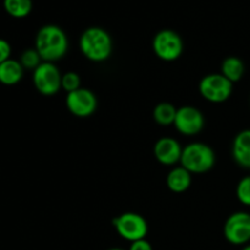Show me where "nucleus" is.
<instances>
[{"label":"nucleus","mask_w":250,"mask_h":250,"mask_svg":"<svg viewBox=\"0 0 250 250\" xmlns=\"http://www.w3.org/2000/svg\"><path fill=\"white\" fill-rule=\"evenodd\" d=\"M36 50L44 62H55L65 56L68 49L66 33L55 24H45L36 37Z\"/></svg>","instance_id":"f257e3e1"},{"label":"nucleus","mask_w":250,"mask_h":250,"mask_svg":"<svg viewBox=\"0 0 250 250\" xmlns=\"http://www.w3.org/2000/svg\"><path fill=\"white\" fill-rule=\"evenodd\" d=\"M80 48L88 60L103 62L111 55L112 39L105 29L100 27H89L81 36Z\"/></svg>","instance_id":"f03ea898"},{"label":"nucleus","mask_w":250,"mask_h":250,"mask_svg":"<svg viewBox=\"0 0 250 250\" xmlns=\"http://www.w3.org/2000/svg\"><path fill=\"white\" fill-rule=\"evenodd\" d=\"M180 163L190 173L208 172L215 165V151L208 144L190 143L183 148Z\"/></svg>","instance_id":"7ed1b4c3"},{"label":"nucleus","mask_w":250,"mask_h":250,"mask_svg":"<svg viewBox=\"0 0 250 250\" xmlns=\"http://www.w3.org/2000/svg\"><path fill=\"white\" fill-rule=\"evenodd\" d=\"M112 225L117 233L126 241L133 242L146 239L148 234V222L142 215L136 212H125L114 219Z\"/></svg>","instance_id":"20e7f679"},{"label":"nucleus","mask_w":250,"mask_h":250,"mask_svg":"<svg viewBox=\"0 0 250 250\" xmlns=\"http://www.w3.org/2000/svg\"><path fill=\"white\" fill-rule=\"evenodd\" d=\"M153 50L161 60L175 61L182 55L183 41L177 32L172 29H163L154 37Z\"/></svg>","instance_id":"39448f33"},{"label":"nucleus","mask_w":250,"mask_h":250,"mask_svg":"<svg viewBox=\"0 0 250 250\" xmlns=\"http://www.w3.org/2000/svg\"><path fill=\"white\" fill-rule=\"evenodd\" d=\"M199 92L204 99L211 103H224L233 92V83L221 73H211L199 83Z\"/></svg>","instance_id":"423d86ee"},{"label":"nucleus","mask_w":250,"mask_h":250,"mask_svg":"<svg viewBox=\"0 0 250 250\" xmlns=\"http://www.w3.org/2000/svg\"><path fill=\"white\" fill-rule=\"evenodd\" d=\"M224 236L233 246H247L250 242L249 212H233L225 222Z\"/></svg>","instance_id":"0eeeda50"},{"label":"nucleus","mask_w":250,"mask_h":250,"mask_svg":"<svg viewBox=\"0 0 250 250\" xmlns=\"http://www.w3.org/2000/svg\"><path fill=\"white\" fill-rule=\"evenodd\" d=\"M62 75L53 62H42L33 71V84L41 94L50 97L61 89Z\"/></svg>","instance_id":"6e6552de"},{"label":"nucleus","mask_w":250,"mask_h":250,"mask_svg":"<svg viewBox=\"0 0 250 250\" xmlns=\"http://www.w3.org/2000/svg\"><path fill=\"white\" fill-rule=\"evenodd\" d=\"M97 97L85 88H80L75 92L67 93L66 106L68 111L77 117H88L97 110Z\"/></svg>","instance_id":"1a4fd4ad"},{"label":"nucleus","mask_w":250,"mask_h":250,"mask_svg":"<svg viewBox=\"0 0 250 250\" xmlns=\"http://www.w3.org/2000/svg\"><path fill=\"white\" fill-rule=\"evenodd\" d=\"M173 125L180 133L185 136H194L204 127V116L197 107L187 105L177 109Z\"/></svg>","instance_id":"9d476101"},{"label":"nucleus","mask_w":250,"mask_h":250,"mask_svg":"<svg viewBox=\"0 0 250 250\" xmlns=\"http://www.w3.org/2000/svg\"><path fill=\"white\" fill-rule=\"evenodd\" d=\"M182 150L183 149L180 143L175 138H170V137L160 138L154 146V155L156 160L166 166L175 165L176 163L181 161Z\"/></svg>","instance_id":"9b49d317"},{"label":"nucleus","mask_w":250,"mask_h":250,"mask_svg":"<svg viewBox=\"0 0 250 250\" xmlns=\"http://www.w3.org/2000/svg\"><path fill=\"white\" fill-rule=\"evenodd\" d=\"M232 154L239 166L250 170V129L239 132L233 141Z\"/></svg>","instance_id":"f8f14e48"},{"label":"nucleus","mask_w":250,"mask_h":250,"mask_svg":"<svg viewBox=\"0 0 250 250\" xmlns=\"http://www.w3.org/2000/svg\"><path fill=\"white\" fill-rule=\"evenodd\" d=\"M23 70L20 61L9 59L0 63V83L5 85H15L23 77Z\"/></svg>","instance_id":"ddd939ff"},{"label":"nucleus","mask_w":250,"mask_h":250,"mask_svg":"<svg viewBox=\"0 0 250 250\" xmlns=\"http://www.w3.org/2000/svg\"><path fill=\"white\" fill-rule=\"evenodd\" d=\"M166 183L170 190L173 193H183L190 187L192 183V173L185 167H175L170 171L166 178Z\"/></svg>","instance_id":"4468645a"},{"label":"nucleus","mask_w":250,"mask_h":250,"mask_svg":"<svg viewBox=\"0 0 250 250\" xmlns=\"http://www.w3.org/2000/svg\"><path fill=\"white\" fill-rule=\"evenodd\" d=\"M221 75H224L232 83L241 81L244 75L243 61L239 58H236V56L226 58L221 65Z\"/></svg>","instance_id":"2eb2a0df"},{"label":"nucleus","mask_w":250,"mask_h":250,"mask_svg":"<svg viewBox=\"0 0 250 250\" xmlns=\"http://www.w3.org/2000/svg\"><path fill=\"white\" fill-rule=\"evenodd\" d=\"M177 109L171 103H160L155 106L153 111V117L155 122L160 126H170L175 124Z\"/></svg>","instance_id":"dca6fc26"},{"label":"nucleus","mask_w":250,"mask_h":250,"mask_svg":"<svg viewBox=\"0 0 250 250\" xmlns=\"http://www.w3.org/2000/svg\"><path fill=\"white\" fill-rule=\"evenodd\" d=\"M4 9L15 19H23L32 11V0H4Z\"/></svg>","instance_id":"f3484780"},{"label":"nucleus","mask_w":250,"mask_h":250,"mask_svg":"<svg viewBox=\"0 0 250 250\" xmlns=\"http://www.w3.org/2000/svg\"><path fill=\"white\" fill-rule=\"evenodd\" d=\"M43 62L41 55L38 54V51L34 49H26L23 53L21 54V58H20V63L22 65V67L26 68V70H36L41 63Z\"/></svg>","instance_id":"a211bd4d"},{"label":"nucleus","mask_w":250,"mask_h":250,"mask_svg":"<svg viewBox=\"0 0 250 250\" xmlns=\"http://www.w3.org/2000/svg\"><path fill=\"white\" fill-rule=\"evenodd\" d=\"M61 88L67 93L75 92L81 88V78L76 72H66L61 78Z\"/></svg>","instance_id":"6ab92c4d"},{"label":"nucleus","mask_w":250,"mask_h":250,"mask_svg":"<svg viewBox=\"0 0 250 250\" xmlns=\"http://www.w3.org/2000/svg\"><path fill=\"white\" fill-rule=\"evenodd\" d=\"M237 198L246 207H250V176L242 178L237 186Z\"/></svg>","instance_id":"aec40b11"},{"label":"nucleus","mask_w":250,"mask_h":250,"mask_svg":"<svg viewBox=\"0 0 250 250\" xmlns=\"http://www.w3.org/2000/svg\"><path fill=\"white\" fill-rule=\"evenodd\" d=\"M10 55H11V45L7 41L0 38V63L9 60Z\"/></svg>","instance_id":"412c9836"},{"label":"nucleus","mask_w":250,"mask_h":250,"mask_svg":"<svg viewBox=\"0 0 250 250\" xmlns=\"http://www.w3.org/2000/svg\"><path fill=\"white\" fill-rule=\"evenodd\" d=\"M128 250H153V247L146 239H141V241H136L131 243Z\"/></svg>","instance_id":"4be33fe9"},{"label":"nucleus","mask_w":250,"mask_h":250,"mask_svg":"<svg viewBox=\"0 0 250 250\" xmlns=\"http://www.w3.org/2000/svg\"><path fill=\"white\" fill-rule=\"evenodd\" d=\"M242 250H250V244H247V246L243 247V249Z\"/></svg>","instance_id":"5701e85b"},{"label":"nucleus","mask_w":250,"mask_h":250,"mask_svg":"<svg viewBox=\"0 0 250 250\" xmlns=\"http://www.w3.org/2000/svg\"><path fill=\"white\" fill-rule=\"evenodd\" d=\"M107 250H125V249H121V248H110V249H107Z\"/></svg>","instance_id":"b1692460"}]
</instances>
